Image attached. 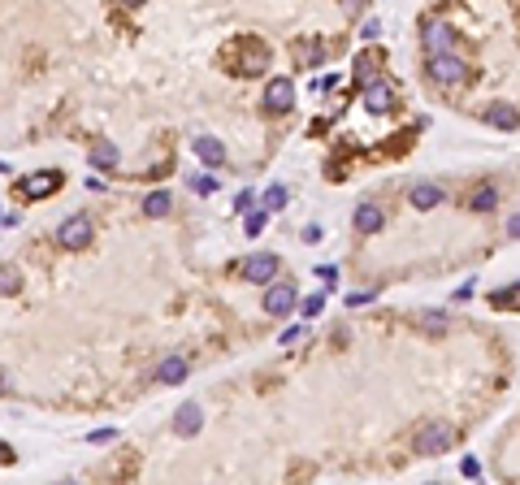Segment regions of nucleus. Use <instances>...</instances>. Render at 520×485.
<instances>
[{
    "instance_id": "8",
    "label": "nucleus",
    "mask_w": 520,
    "mask_h": 485,
    "mask_svg": "<svg viewBox=\"0 0 520 485\" xmlns=\"http://www.w3.org/2000/svg\"><path fill=\"white\" fill-rule=\"evenodd\" d=\"M265 312H269V316H291V312H295V286H291V282H269V291H265Z\"/></svg>"
},
{
    "instance_id": "17",
    "label": "nucleus",
    "mask_w": 520,
    "mask_h": 485,
    "mask_svg": "<svg viewBox=\"0 0 520 485\" xmlns=\"http://www.w3.org/2000/svg\"><path fill=\"white\" fill-rule=\"evenodd\" d=\"M486 122H490L494 130H516V126H520V113L511 109V104H490V109H486Z\"/></svg>"
},
{
    "instance_id": "23",
    "label": "nucleus",
    "mask_w": 520,
    "mask_h": 485,
    "mask_svg": "<svg viewBox=\"0 0 520 485\" xmlns=\"http://www.w3.org/2000/svg\"><path fill=\"white\" fill-rule=\"evenodd\" d=\"M265 221H269V208H260V212H251V208H247V239H260Z\"/></svg>"
},
{
    "instance_id": "32",
    "label": "nucleus",
    "mask_w": 520,
    "mask_h": 485,
    "mask_svg": "<svg viewBox=\"0 0 520 485\" xmlns=\"http://www.w3.org/2000/svg\"><path fill=\"white\" fill-rule=\"evenodd\" d=\"M247 208H251V191H243V195L234 199V212H247Z\"/></svg>"
},
{
    "instance_id": "27",
    "label": "nucleus",
    "mask_w": 520,
    "mask_h": 485,
    "mask_svg": "<svg viewBox=\"0 0 520 485\" xmlns=\"http://www.w3.org/2000/svg\"><path fill=\"white\" fill-rule=\"evenodd\" d=\"M321 308H326V295H308L303 299V316H317Z\"/></svg>"
},
{
    "instance_id": "33",
    "label": "nucleus",
    "mask_w": 520,
    "mask_h": 485,
    "mask_svg": "<svg viewBox=\"0 0 520 485\" xmlns=\"http://www.w3.org/2000/svg\"><path fill=\"white\" fill-rule=\"evenodd\" d=\"M299 338H303V330H299V325H291V330L282 334V343H286V347H291V343H299Z\"/></svg>"
},
{
    "instance_id": "26",
    "label": "nucleus",
    "mask_w": 520,
    "mask_h": 485,
    "mask_svg": "<svg viewBox=\"0 0 520 485\" xmlns=\"http://www.w3.org/2000/svg\"><path fill=\"white\" fill-rule=\"evenodd\" d=\"M312 273H317V278H321L326 286H334V282H338V268H334V264H317V268H312Z\"/></svg>"
},
{
    "instance_id": "15",
    "label": "nucleus",
    "mask_w": 520,
    "mask_h": 485,
    "mask_svg": "<svg viewBox=\"0 0 520 485\" xmlns=\"http://www.w3.org/2000/svg\"><path fill=\"white\" fill-rule=\"evenodd\" d=\"M187 372H191V368H187V360H182V355H165L161 364H156V377H161L165 386H178V382H187Z\"/></svg>"
},
{
    "instance_id": "36",
    "label": "nucleus",
    "mask_w": 520,
    "mask_h": 485,
    "mask_svg": "<svg viewBox=\"0 0 520 485\" xmlns=\"http://www.w3.org/2000/svg\"><path fill=\"white\" fill-rule=\"evenodd\" d=\"M0 395H9V382H5V372H0Z\"/></svg>"
},
{
    "instance_id": "30",
    "label": "nucleus",
    "mask_w": 520,
    "mask_h": 485,
    "mask_svg": "<svg viewBox=\"0 0 520 485\" xmlns=\"http://www.w3.org/2000/svg\"><path fill=\"white\" fill-rule=\"evenodd\" d=\"M369 299H373V291H355V295H347V303H351V308H364Z\"/></svg>"
},
{
    "instance_id": "28",
    "label": "nucleus",
    "mask_w": 520,
    "mask_h": 485,
    "mask_svg": "<svg viewBox=\"0 0 520 485\" xmlns=\"http://www.w3.org/2000/svg\"><path fill=\"white\" fill-rule=\"evenodd\" d=\"M459 472H464V476H482V464H477L473 455H464V459H459Z\"/></svg>"
},
{
    "instance_id": "2",
    "label": "nucleus",
    "mask_w": 520,
    "mask_h": 485,
    "mask_svg": "<svg viewBox=\"0 0 520 485\" xmlns=\"http://www.w3.org/2000/svg\"><path fill=\"white\" fill-rule=\"evenodd\" d=\"M430 78L438 83V87H459V83H468V61H459L455 52H438V57H430Z\"/></svg>"
},
{
    "instance_id": "6",
    "label": "nucleus",
    "mask_w": 520,
    "mask_h": 485,
    "mask_svg": "<svg viewBox=\"0 0 520 485\" xmlns=\"http://www.w3.org/2000/svg\"><path fill=\"white\" fill-rule=\"evenodd\" d=\"M421 43H425L430 57H438V52H455V31H451L447 22H425Z\"/></svg>"
},
{
    "instance_id": "14",
    "label": "nucleus",
    "mask_w": 520,
    "mask_h": 485,
    "mask_svg": "<svg viewBox=\"0 0 520 485\" xmlns=\"http://www.w3.org/2000/svg\"><path fill=\"white\" fill-rule=\"evenodd\" d=\"M204 424V412L195 407V403H182L178 412H174V434H182V438H191L195 429Z\"/></svg>"
},
{
    "instance_id": "1",
    "label": "nucleus",
    "mask_w": 520,
    "mask_h": 485,
    "mask_svg": "<svg viewBox=\"0 0 520 485\" xmlns=\"http://www.w3.org/2000/svg\"><path fill=\"white\" fill-rule=\"evenodd\" d=\"M451 442H455V429H451L447 420H430V424H421V434L412 438L416 455H442Z\"/></svg>"
},
{
    "instance_id": "31",
    "label": "nucleus",
    "mask_w": 520,
    "mask_h": 485,
    "mask_svg": "<svg viewBox=\"0 0 520 485\" xmlns=\"http://www.w3.org/2000/svg\"><path fill=\"white\" fill-rule=\"evenodd\" d=\"M191 187H195V191H199V195H208V191H213V187H217V182H213V178H195V182H191Z\"/></svg>"
},
{
    "instance_id": "4",
    "label": "nucleus",
    "mask_w": 520,
    "mask_h": 485,
    "mask_svg": "<svg viewBox=\"0 0 520 485\" xmlns=\"http://www.w3.org/2000/svg\"><path fill=\"white\" fill-rule=\"evenodd\" d=\"M265 113H274V118H282V113H291L295 109V83L291 78H269V87H265Z\"/></svg>"
},
{
    "instance_id": "9",
    "label": "nucleus",
    "mask_w": 520,
    "mask_h": 485,
    "mask_svg": "<svg viewBox=\"0 0 520 485\" xmlns=\"http://www.w3.org/2000/svg\"><path fill=\"white\" fill-rule=\"evenodd\" d=\"M239 48H243V57H239V66H234V70H239L243 78H251V74H260V70H265L269 52H265V43H260V39H243Z\"/></svg>"
},
{
    "instance_id": "24",
    "label": "nucleus",
    "mask_w": 520,
    "mask_h": 485,
    "mask_svg": "<svg viewBox=\"0 0 520 485\" xmlns=\"http://www.w3.org/2000/svg\"><path fill=\"white\" fill-rule=\"evenodd\" d=\"M265 208H269V212L286 208V187H269V191H265Z\"/></svg>"
},
{
    "instance_id": "35",
    "label": "nucleus",
    "mask_w": 520,
    "mask_h": 485,
    "mask_svg": "<svg viewBox=\"0 0 520 485\" xmlns=\"http://www.w3.org/2000/svg\"><path fill=\"white\" fill-rule=\"evenodd\" d=\"M360 5L364 0H343V14H360Z\"/></svg>"
},
{
    "instance_id": "18",
    "label": "nucleus",
    "mask_w": 520,
    "mask_h": 485,
    "mask_svg": "<svg viewBox=\"0 0 520 485\" xmlns=\"http://www.w3.org/2000/svg\"><path fill=\"white\" fill-rule=\"evenodd\" d=\"M494 204H499V191H494L490 182H486V187H477L473 195H468V208H473V212H490Z\"/></svg>"
},
{
    "instance_id": "29",
    "label": "nucleus",
    "mask_w": 520,
    "mask_h": 485,
    "mask_svg": "<svg viewBox=\"0 0 520 485\" xmlns=\"http://www.w3.org/2000/svg\"><path fill=\"white\" fill-rule=\"evenodd\" d=\"M360 35H364V39H378V35H382V22H378V18H369V22H364V31H360Z\"/></svg>"
},
{
    "instance_id": "37",
    "label": "nucleus",
    "mask_w": 520,
    "mask_h": 485,
    "mask_svg": "<svg viewBox=\"0 0 520 485\" xmlns=\"http://www.w3.org/2000/svg\"><path fill=\"white\" fill-rule=\"evenodd\" d=\"M122 5H143V0H122Z\"/></svg>"
},
{
    "instance_id": "34",
    "label": "nucleus",
    "mask_w": 520,
    "mask_h": 485,
    "mask_svg": "<svg viewBox=\"0 0 520 485\" xmlns=\"http://www.w3.org/2000/svg\"><path fill=\"white\" fill-rule=\"evenodd\" d=\"M507 234H511V239H520V212H516V217L507 221Z\"/></svg>"
},
{
    "instance_id": "3",
    "label": "nucleus",
    "mask_w": 520,
    "mask_h": 485,
    "mask_svg": "<svg viewBox=\"0 0 520 485\" xmlns=\"http://www.w3.org/2000/svg\"><path fill=\"white\" fill-rule=\"evenodd\" d=\"M91 217H87V212H74V217H66L61 221V230H57V243L66 247V251H83L87 243H91Z\"/></svg>"
},
{
    "instance_id": "12",
    "label": "nucleus",
    "mask_w": 520,
    "mask_h": 485,
    "mask_svg": "<svg viewBox=\"0 0 520 485\" xmlns=\"http://www.w3.org/2000/svg\"><path fill=\"white\" fill-rule=\"evenodd\" d=\"M191 152L204 160V165H226V147H222L213 135H195V139H191Z\"/></svg>"
},
{
    "instance_id": "21",
    "label": "nucleus",
    "mask_w": 520,
    "mask_h": 485,
    "mask_svg": "<svg viewBox=\"0 0 520 485\" xmlns=\"http://www.w3.org/2000/svg\"><path fill=\"white\" fill-rule=\"evenodd\" d=\"M373 78H378V57H360V61H355V83L369 87Z\"/></svg>"
},
{
    "instance_id": "5",
    "label": "nucleus",
    "mask_w": 520,
    "mask_h": 485,
    "mask_svg": "<svg viewBox=\"0 0 520 485\" xmlns=\"http://www.w3.org/2000/svg\"><path fill=\"white\" fill-rule=\"evenodd\" d=\"M239 268H243V278H247V282H256V286H269V282H274V273H278V256L260 251V256H247Z\"/></svg>"
},
{
    "instance_id": "7",
    "label": "nucleus",
    "mask_w": 520,
    "mask_h": 485,
    "mask_svg": "<svg viewBox=\"0 0 520 485\" xmlns=\"http://www.w3.org/2000/svg\"><path fill=\"white\" fill-rule=\"evenodd\" d=\"M364 109H369V113H390L395 109V83L373 78L369 87H364Z\"/></svg>"
},
{
    "instance_id": "11",
    "label": "nucleus",
    "mask_w": 520,
    "mask_h": 485,
    "mask_svg": "<svg viewBox=\"0 0 520 485\" xmlns=\"http://www.w3.org/2000/svg\"><path fill=\"white\" fill-rule=\"evenodd\" d=\"M351 226H355L360 234H378V230L386 226L382 204H360V208H355V217H351Z\"/></svg>"
},
{
    "instance_id": "25",
    "label": "nucleus",
    "mask_w": 520,
    "mask_h": 485,
    "mask_svg": "<svg viewBox=\"0 0 520 485\" xmlns=\"http://www.w3.org/2000/svg\"><path fill=\"white\" fill-rule=\"evenodd\" d=\"M416 325H425V330H447V316H442V312H421V316H416Z\"/></svg>"
},
{
    "instance_id": "22",
    "label": "nucleus",
    "mask_w": 520,
    "mask_h": 485,
    "mask_svg": "<svg viewBox=\"0 0 520 485\" xmlns=\"http://www.w3.org/2000/svg\"><path fill=\"white\" fill-rule=\"evenodd\" d=\"M295 61H303V66H321V43H299V48H295Z\"/></svg>"
},
{
    "instance_id": "20",
    "label": "nucleus",
    "mask_w": 520,
    "mask_h": 485,
    "mask_svg": "<svg viewBox=\"0 0 520 485\" xmlns=\"http://www.w3.org/2000/svg\"><path fill=\"white\" fill-rule=\"evenodd\" d=\"M18 286H22V273L14 264H0V295H18Z\"/></svg>"
},
{
    "instance_id": "38",
    "label": "nucleus",
    "mask_w": 520,
    "mask_h": 485,
    "mask_svg": "<svg viewBox=\"0 0 520 485\" xmlns=\"http://www.w3.org/2000/svg\"><path fill=\"white\" fill-rule=\"evenodd\" d=\"M516 295H520V282H516Z\"/></svg>"
},
{
    "instance_id": "10",
    "label": "nucleus",
    "mask_w": 520,
    "mask_h": 485,
    "mask_svg": "<svg viewBox=\"0 0 520 485\" xmlns=\"http://www.w3.org/2000/svg\"><path fill=\"white\" fill-rule=\"evenodd\" d=\"M61 187V174H52V170H43V174H26L22 182H18V191L26 195V199H43V195H52Z\"/></svg>"
},
{
    "instance_id": "16",
    "label": "nucleus",
    "mask_w": 520,
    "mask_h": 485,
    "mask_svg": "<svg viewBox=\"0 0 520 485\" xmlns=\"http://www.w3.org/2000/svg\"><path fill=\"white\" fill-rule=\"evenodd\" d=\"M87 165H91V170H113V165H118V147H113L109 139H95L91 152H87Z\"/></svg>"
},
{
    "instance_id": "13",
    "label": "nucleus",
    "mask_w": 520,
    "mask_h": 485,
    "mask_svg": "<svg viewBox=\"0 0 520 485\" xmlns=\"http://www.w3.org/2000/svg\"><path fill=\"white\" fill-rule=\"evenodd\" d=\"M407 204L421 208V212H430V208L442 204V187H438V182H416V187L407 191Z\"/></svg>"
},
{
    "instance_id": "19",
    "label": "nucleus",
    "mask_w": 520,
    "mask_h": 485,
    "mask_svg": "<svg viewBox=\"0 0 520 485\" xmlns=\"http://www.w3.org/2000/svg\"><path fill=\"white\" fill-rule=\"evenodd\" d=\"M170 204H174V199H170L165 191H152V195L143 199V212H147V217H165V212H170Z\"/></svg>"
}]
</instances>
